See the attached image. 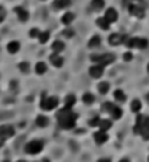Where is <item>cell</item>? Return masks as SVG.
Listing matches in <instances>:
<instances>
[{
	"instance_id": "cell-1",
	"label": "cell",
	"mask_w": 149,
	"mask_h": 162,
	"mask_svg": "<svg viewBox=\"0 0 149 162\" xmlns=\"http://www.w3.org/2000/svg\"><path fill=\"white\" fill-rule=\"evenodd\" d=\"M78 115L74 113L73 111L70 109V107H65L63 109H61L57 113V119L61 128H65V129H73L75 127V120Z\"/></svg>"
},
{
	"instance_id": "cell-2",
	"label": "cell",
	"mask_w": 149,
	"mask_h": 162,
	"mask_svg": "<svg viewBox=\"0 0 149 162\" xmlns=\"http://www.w3.org/2000/svg\"><path fill=\"white\" fill-rule=\"evenodd\" d=\"M57 105H58V98H56V96L45 98V95L42 96L41 103H40V107L45 111H52V109L56 108Z\"/></svg>"
},
{
	"instance_id": "cell-3",
	"label": "cell",
	"mask_w": 149,
	"mask_h": 162,
	"mask_svg": "<svg viewBox=\"0 0 149 162\" xmlns=\"http://www.w3.org/2000/svg\"><path fill=\"white\" fill-rule=\"evenodd\" d=\"M91 61L95 63H99L102 66H106V65H109L115 61V57L114 54H102V55H91Z\"/></svg>"
},
{
	"instance_id": "cell-4",
	"label": "cell",
	"mask_w": 149,
	"mask_h": 162,
	"mask_svg": "<svg viewBox=\"0 0 149 162\" xmlns=\"http://www.w3.org/2000/svg\"><path fill=\"white\" fill-rule=\"evenodd\" d=\"M44 148V144L41 141H38V140H35V141H30L25 145V152L28 154H37L40 153Z\"/></svg>"
},
{
	"instance_id": "cell-5",
	"label": "cell",
	"mask_w": 149,
	"mask_h": 162,
	"mask_svg": "<svg viewBox=\"0 0 149 162\" xmlns=\"http://www.w3.org/2000/svg\"><path fill=\"white\" fill-rule=\"evenodd\" d=\"M128 11H129V13L132 16H136V17H144V9L137 4H129L128 5Z\"/></svg>"
},
{
	"instance_id": "cell-6",
	"label": "cell",
	"mask_w": 149,
	"mask_h": 162,
	"mask_svg": "<svg viewBox=\"0 0 149 162\" xmlns=\"http://www.w3.org/2000/svg\"><path fill=\"white\" fill-rule=\"evenodd\" d=\"M15 135V129L12 125H0V136L7 138V137H12Z\"/></svg>"
},
{
	"instance_id": "cell-7",
	"label": "cell",
	"mask_w": 149,
	"mask_h": 162,
	"mask_svg": "<svg viewBox=\"0 0 149 162\" xmlns=\"http://www.w3.org/2000/svg\"><path fill=\"white\" fill-rule=\"evenodd\" d=\"M125 36L123 35H120V33H112L111 36H109L108 38V42L111 44V45H120L121 42H124L125 41Z\"/></svg>"
},
{
	"instance_id": "cell-8",
	"label": "cell",
	"mask_w": 149,
	"mask_h": 162,
	"mask_svg": "<svg viewBox=\"0 0 149 162\" xmlns=\"http://www.w3.org/2000/svg\"><path fill=\"white\" fill-rule=\"evenodd\" d=\"M89 72H90V75H91L92 78L98 79V78H100V76L103 75V66L99 65V63L94 65V66H91V67H90Z\"/></svg>"
},
{
	"instance_id": "cell-9",
	"label": "cell",
	"mask_w": 149,
	"mask_h": 162,
	"mask_svg": "<svg viewBox=\"0 0 149 162\" xmlns=\"http://www.w3.org/2000/svg\"><path fill=\"white\" fill-rule=\"evenodd\" d=\"M104 17H106L109 23H115V21L118 20V12H116V9H114V8H108L106 11V15H104Z\"/></svg>"
},
{
	"instance_id": "cell-10",
	"label": "cell",
	"mask_w": 149,
	"mask_h": 162,
	"mask_svg": "<svg viewBox=\"0 0 149 162\" xmlns=\"http://www.w3.org/2000/svg\"><path fill=\"white\" fill-rule=\"evenodd\" d=\"M94 138H95V141L100 145V144H104L108 140V135L104 131H99V132H96L95 135H94Z\"/></svg>"
},
{
	"instance_id": "cell-11",
	"label": "cell",
	"mask_w": 149,
	"mask_h": 162,
	"mask_svg": "<svg viewBox=\"0 0 149 162\" xmlns=\"http://www.w3.org/2000/svg\"><path fill=\"white\" fill-rule=\"evenodd\" d=\"M50 62L56 66V67H61V66L63 65V58L61 57L58 53H54L50 55Z\"/></svg>"
},
{
	"instance_id": "cell-12",
	"label": "cell",
	"mask_w": 149,
	"mask_h": 162,
	"mask_svg": "<svg viewBox=\"0 0 149 162\" xmlns=\"http://www.w3.org/2000/svg\"><path fill=\"white\" fill-rule=\"evenodd\" d=\"M15 11H16V13H17V17H19V20H20V21H23V23L29 19V13L26 12V11H25L24 8L17 7V8H15Z\"/></svg>"
},
{
	"instance_id": "cell-13",
	"label": "cell",
	"mask_w": 149,
	"mask_h": 162,
	"mask_svg": "<svg viewBox=\"0 0 149 162\" xmlns=\"http://www.w3.org/2000/svg\"><path fill=\"white\" fill-rule=\"evenodd\" d=\"M70 4H71V0H56V2L53 3V5H54V8H56V9L68 8Z\"/></svg>"
},
{
	"instance_id": "cell-14",
	"label": "cell",
	"mask_w": 149,
	"mask_h": 162,
	"mask_svg": "<svg viewBox=\"0 0 149 162\" xmlns=\"http://www.w3.org/2000/svg\"><path fill=\"white\" fill-rule=\"evenodd\" d=\"M96 24L99 25V28H100V29L107 30L108 28H109V24H111V23H109V21L103 16V17H99V19L96 20Z\"/></svg>"
},
{
	"instance_id": "cell-15",
	"label": "cell",
	"mask_w": 149,
	"mask_h": 162,
	"mask_svg": "<svg viewBox=\"0 0 149 162\" xmlns=\"http://www.w3.org/2000/svg\"><path fill=\"white\" fill-rule=\"evenodd\" d=\"M7 50L11 53V54H16L20 50V44L17 41H12V42H9L8 44V46H7Z\"/></svg>"
},
{
	"instance_id": "cell-16",
	"label": "cell",
	"mask_w": 149,
	"mask_h": 162,
	"mask_svg": "<svg viewBox=\"0 0 149 162\" xmlns=\"http://www.w3.org/2000/svg\"><path fill=\"white\" fill-rule=\"evenodd\" d=\"M74 13H71V12H68V13H65L62 17H61V21H62V24L65 25H70L71 23H73V20H74Z\"/></svg>"
},
{
	"instance_id": "cell-17",
	"label": "cell",
	"mask_w": 149,
	"mask_h": 162,
	"mask_svg": "<svg viewBox=\"0 0 149 162\" xmlns=\"http://www.w3.org/2000/svg\"><path fill=\"white\" fill-rule=\"evenodd\" d=\"M52 49H53L54 53H61L65 49V44L62 41H54L53 45H52Z\"/></svg>"
},
{
	"instance_id": "cell-18",
	"label": "cell",
	"mask_w": 149,
	"mask_h": 162,
	"mask_svg": "<svg viewBox=\"0 0 149 162\" xmlns=\"http://www.w3.org/2000/svg\"><path fill=\"white\" fill-rule=\"evenodd\" d=\"M36 123H37V125H38V127L45 128V127L49 124V120H48V117H46V116H42V115H40V116H37V120H36Z\"/></svg>"
},
{
	"instance_id": "cell-19",
	"label": "cell",
	"mask_w": 149,
	"mask_h": 162,
	"mask_svg": "<svg viewBox=\"0 0 149 162\" xmlns=\"http://www.w3.org/2000/svg\"><path fill=\"white\" fill-rule=\"evenodd\" d=\"M91 7L95 11H100L104 7V0H91Z\"/></svg>"
},
{
	"instance_id": "cell-20",
	"label": "cell",
	"mask_w": 149,
	"mask_h": 162,
	"mask_svg": "<svg viewBox=\"0 0 149 162\" xmlns=\"http://www.w3.org/2000/svg\"><path fill=\"white\" fill-rule=\"evenodd\" d=\"M98 90L100 94H107L109 90V83L108 82H100L98 85Z\"/></svg>"
},
{
	"instance_id": "cell-21",
	"label": "cell",
	"mask_w": 149,
	"mask_h": 162,
	"mask_svg": "<svg viewBox=\"0 0 149 162\" xmlns=\"http://www.w3.org/2000/svg\"><path fill=\"white\" fill-rule=\"evenodd\" d=\"M36 72L38 75H42L44 72H46V63H44V62H38L36 65Z\"/></svg>"
},
{
	"instance_id": "cell-22",
	"label": "cell",
	"mask_w": 149,
	"mask_h": 162,
	"mask_svg": "<svg viewBox=\"0 0 149 162\" xmlns=\"http://www.w3.org/2000/svg\"><path fill=\"white\" fill-rule=\"evenodd\" d=\"M74 104H75V96L74 95H68V96L65 98V105L71 108Z\"/></svg>"
},
{
	"instance_id": "cell-23",
	"label": "cell",
	"mask_w": 149,
	"mask_h": 162,
	"mask_svg": "<svg viewBox=\"0 0 149 162\" xmlns=\"http://www.w3.org/2000/svg\"><path fill=\"white\" fill-rule=\"evenodd\" d=\"M99 45H100V37L99 36H94L89 41V48H96Z\"/></svg>"
},
{
	"instance_id": "cell-24",
	"label": "cell",
	"mask_w": 149,
	"mask_h": 162,
	"mask_svg": "<svg viewBox=\"0 0 149 162\" xmlns=\"http://www.w3.org/2000/svg\"><path fill=\"white\" fill-rule=\"evenodd\" d=\"M99 127H100V131H104V132H106V131H108L109 128L112 127V123L109 121V120H102L100 124H99Z\"/></svg>"
},
{
	"instance_id": "cell-25",
	"label": "cell",
	"mask_w": 149,
	"mask_h": 162,
	"mask_svg": "<svg viewBox=\"0 0 149 162\" xmlns=\"http://www.w3.org/2000/svg\"><path fill=\"white\" fill-rule=\"evenodd\" d=\"M82 99H83V103H85V104H92L94 102H95V98H94V95H92V94H89V92L85 94Z\"/></svg>"
},
{
	"instance_id": "cell-26",
	"label": "cell",
	"mask_w": 149,
	"mask_h": 162,
	"mask_svg": "<svg viewBox=\"0 0 149 162\" xmlns=\"http://www.w3.org/2000/svg\"><path fill=\"white\" fill-rule=\"evenodd\" d=\"M131 109H132V112H139V111L141 109V102L140 100H133L131 104Z\"/></svg>"
},
{
	"instance_id": "cell-27",
	"label": "cell",
	"mask_w": 149,
	"mask_h": 162,
	"mask_svg": "<svg viewBox=\"0 0 149 162\" xmlns=\"http://www.w3.org/2000/svg\"><path fill=\"white\" fill-rule=\"evenodd\" d=\"M114 107H115V105H114L112 103L106 102V103L102 104V111H103V112H109V113H111L112 109H114Z\"/></svg>"
},
{
	"instance_id": "cell-28",
	"label": "cell",
	"mask_w": 149,
	"mask_h": 162,
	"mask_svg": "<svg viewBox=\"0 0 149 162\" xmlns=\"http://www.w3.org/2000/svg\"><path fill=\"white\" fill-rule=\"evenodd\" d=\"M111 115H112V119H115V120H119L120 117H121V115H123V112H121V109H120L119 107H114V109H112Z\"/></svg>"
},
{
	"instance_id": "cell-29",
	"label": "cell",
	"mask_w": 149,
	"mask_h": 162,
	"mask_svg": "<svg viewBox=\"0 0 149 162\" xmlns=\"http://www.w3.org/2000/svg\"><path fill=\"white\" fill-rule=\"evenodd\" d=\"M49 37H50V33L49 32H42V33H40V36H38V41H40L41 44H45V42H48Z\"/></svg>"
},
{
	"instance_id": "cell-30",
	"label": "cell",
	"mask_w": 149,
	"mask_h": 162,
	"mask_svg": "<svg viewBox=\"0 0 149 162\" xmlns=\"http://www.w3.org/2000/svg\"><path fill=\"white\" fill-rule=\"evenodd\" d=\"M114 96H115V99L116 100H119V102H124L125 100V94L121 91V90H116L114 92Z\"/></svg>"
},
{
	"instance_id": "cell-31",
	"label": "cell",
	"mask_w": 149,
	"mask_h": 162,
	"mask_svg": "<svg viewBox=\"0 0 149 162\" xmlns=\"http://www.w3.org/2000/svg\"><path fill=\"white\" fill-rule=\"evenodd\" d=\"M19 69H20V71L21 72H29V70H30V65L28 63V62H21V63H19Z\"/></svg>"
},
{
	"instance_id": "cell-32",
	"label": "cell",
	"mask_w": 149,
	"mask_h": 162,
	"mask_svg": "<svg viewBox=\"0 0 149 162\" xmlns=\"http://www.w3.org/2000/svg\"><path fill=\"white\" fill-rule=\"evenodd\" d=\"M148 45H149V41L145 40V38H139L137 40V48L139 49H145L148 48Z\"/></svg>"
},
{
	"instance_id": "cell-33",
	"label": "cell",
	"mask_w": 149,
	"mask_h": 162,
	"mask_svg": "<svg viewBox=\"0 0 149 162\" xmlns=\"http://www.w3.org/2000/svg\"><path fill=\"white\" fill-rule=\"evenodd\" d=\"M100 117L99 116H95V117H92V119L89 121V124H90V127H99V124H100Z\"/></svg>"
},
{
	"instance_id": "cell-34",
	"label": "cell",
	"mask_w": 149,
	"mask_h": 162,
	"mask_svg": "<svg viewBox=\"0 0 149 162\" xmlns=\"http://www.w3.org/2000/svg\"><path fill=\"white\" fill-rule=\"evenodd\" d=\"M29 36L32 38H36V37L40 36V32H38V29H36V28H33V29H30V32H29Z\"/></svg>"
},
{
	"instance_id": "cell-35",
	"label": "cell",
	"mask_w": 149,
	"mask_h": 162,
	"mask_svg": "<svg viewBox=\"0 0 149 162\" xmlns=\"http://www.w3.org/2000/svg\"><path fill=\"white\" fill-rule=\"evenodd\" d=\"M62 35L66 36L68 38H70V37H73V36H74V30H71V29H65V30L62 32Z\"/></svg>"
},
{
	"instance_id": "cell-36",
	"label": "cell",
	"mask_w": 149,
	"mask_h": 162,
	"mask_svg": "<svg viewBox=\"0 0 149 162\" xmlns=\"http://www.w3.org/2000/svg\"><path fill=\"white\" fill-rule=\"evenodd\" d=\"M142 128L145 131H149V117H144V123H142Z\"/></svg>"
},
{
	"instance_id": "cell-37",
	"label": "cell",
	"mask_w": 149,
	"mask_h": 162,
	"mask_svg": "<svg viewBox=\"0 0 149 162\" xmlns=\"http://www.w3.org/2000/svg\"><path fill=\"white\" fill-rule=\"evenodd\" d=\"M9 87H11V90H13V91H16L17 90V82H15V81H12L9 83Z\"/></svg>"
},
{
	"instance_id": "cell-38",
	"label": "cell",
	"mask_w": 149,
	"mask_h": 162,
	"mask_svg": "<svg viewBox=\"0 0 149 162\" xmlns=\"http://www.w3.org/2000/svg\"><path fill=\"white\" fill-rule=\"evenodd\" d=\"M141 136H142V138H144L145 141H148V140H149V131H144Z\"/></svg>"
},
{
	"instance_id": "cell-39",
	"label": "cell",
	"mask_w": 149,
	"mask_h": 162,
	"mask_svg": "<svg viewBox=\"0 0 149 162\" xmlns=\"http://www.w3.org/2000/svg\"><path fill=\"white\" fill-rule=\"evenodd\" d=\"M132 59V53H125L124 54V61H131Z\"/></svg>"
},
{
	"instance_id": "cell-40",
	"label": "cell",
	"mask_w": 149,
	"mask_h": 162,
	"mask_svg": "<svg viewBox=\"0 0 149 162\" xmlns=\"http://www.w3.org/2000/svg\"><path fill=\"white\" fill-rule=\"evenodd\" d=\"M4 17H5V12H4V11H2V12H0V23L4 20Z\"/></svg>"
},
{
	"instance_id": "cell-41",
	"label": "cell",
	"mask_w": 149,
	"mask_h": 162,
	"mask_svg": "<svg viewBox=\"0 0 149 162\" xmlns=\"http://www.w3.org/2000/svg\"><path fill=\"white\" fill-rule=\"evenodd\" d=\"M98 162H111V160H109V158H100Z\"/></svg>"
},
{
	"instance_id": "cell-42",
	"label": "cell",
	"mask_w": 149,
	"mask_h": 162,
	"mask_svg": "<svg viewBox=\"0 0 149 162\" xmlns=\"http://www.w3.org/2000/svg\"><path fill=\"white\" fill-rule=\"evenodd\" d=\"M71 148H73V149H75V152H77V150H78V145H75V144H73V142H71Z\"/></svg>"
},
{
	"instance_id": "cell-43",
	"label": "cell",
	"mask_w": 149,
	"mask_h": 162,
	"mask_svg": "<svg viewBox=\"0 0 149 162\" xmlns=\"http://www.w3.org/2000/svg\"><path fill=\"white\" fill-rule=\"evenodd\" d=\"M40 162H50V161H49V160H48V158H44V160H41V161H40Z\"/></svg>"
},
{
	"instance_id": "cell-44",
	"label": "cell",
	"mask_w": 149,
	"mask_h": 162,
	"mask_svg": "<svg viewBox=\"0 0 149 162\" xmlns=\"http://www.w3.org/2000/svg\"><path fill=\"white\" fill-rule=\"evenodd\" d=\"M120 162H129V161H128V160H127V158H123V160H121V161H120Z\"/></svg>"
},
{
	"instance_id": "cell-45",
	"label": "cell",
	"mask_w": 149,
	"mask_h": 162,
	"mask_svg": "<svg viewBox=\"0 0 149 162\" xmlns=\"http://www.w3.org/2000/svg\"><path fill=\"white\" fill-rule=\"evenodd\" d=\"M147 100H148V102H149V94L147 95Z\"/></svg>"
},
{
	"instance_id": "cell-46",
	"label": "cell",
	"mask_w": 149,
	"mask_h": 162,
	"mask_svg": "<svg viewBox=\"0 0 149 162\" xmlns=\"http://www.w3.org/2000/svg\"><path fill=\"white\" fill-rule=\"evenodd\" d=\"M147 70H148V72H149V63H148V67H147Z\"/></svg>"
},
{
	"instance_id": "cell-47",
	"label": "cell",
	"mask_w": 149,
	"mask_h": 162,
	"mask_svg": "<svg viewBox=\"0 0 149 162\" xmlns=\"http://www.w3.org/2000/svg\"><path fill=\"white\" fill-rule=\"evenodd\" d=\"M17 162H25V161H23V160H20V161H17Z\"/></svg>"
},
{
	"instance_id": "cell-48",
	"label": "cell",
	"mask_w": 149,
	"mask_h": 162,
	"mask_svg": "<svg viewBox=\"0 0 149 162\" xmlns=\"http://www.w3.org/2000/svg\"><path fill=\"white\" fill-rule=\"evenodd\" d=\"M4 162H9V161H4Z\"/></svg>"
},
{
	"instance_id": "cell-49",
	"label": "cell",
	"mask_w": 149,
	"mask_h": 162,
	"mask_svg": "<svg viewBox=\"0 0 149 162\" xmlns=\"http://www.w3.org/2000/svg\"><path fill=\"white\" fill-rule=\"evenodd\" d=\"M136 2H139V0H136Z\"/></svg>"
},
{
	"instance_id": "cell-50",
	"label": "cell",
	"mask_w": 149,
	"mask_h": 162,
	"mask_svg": "<svg viewBox=\"0 0 149 162\" xmlns=\"http://www.w3.org/2000/svg\"><path fill=\"white\" fill-rule=\"evenodd\" d=\"M42 2H45V0H42Z\"/></svg>"
},
{
	"instance_id": "cell-51",
	"label": "cell",
	"mask_w": 149,
	"mask_h": 162,
	"mask_svg": "<svg viewBox=\"0 0 149 162\" xmlns=\"http://www.w3.org/2000/svg\"><path fill=\"white\" fill-rule=\"evenodd\" d=\"M0 137H2V136H0Z\"/></svg>"
}]
</instances>
